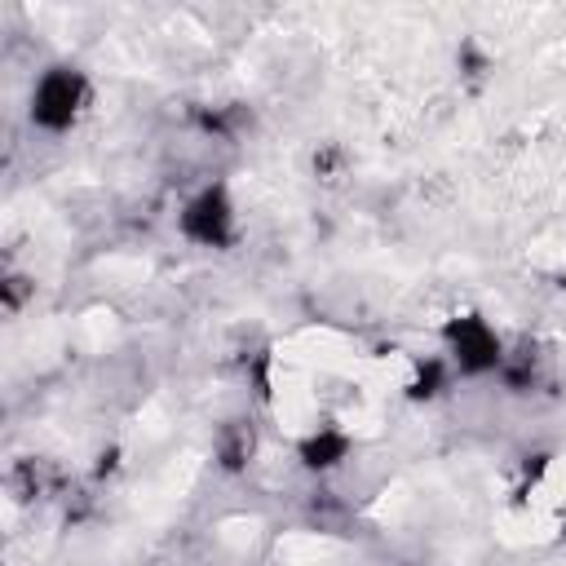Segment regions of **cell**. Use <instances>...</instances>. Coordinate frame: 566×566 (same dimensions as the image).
I'll return each instance as SVG.
<instances>
[{
  "mask_svg": "<svg viewBox=\"0 0 566 566\" xmlns=\"http://www.w3.org/2000/svg\"><path fill=\"white\" fill-rule=\"evenodd\" d=\"M80 102H84V80L71 66H53L40 75V84L31 93V115L44 128H66L75 119Z\"/></svg>",
  "mask_w": 566,
  "mask_h": 566,
  "instance_id": "cell-1",
  "label": "cell"
},
{
  "mask_svg": "<svg viewBox=\"0 0 566 566\" xmlns=\"http://www.w3.org/2000/svg\"><path fill=\"white\" fill-rule=\"evenodd\" d=\"M451 345H455V358H460V367H469V371H482V367H495V358H500V340L478 323V318H464V323H455L451 327Z\"/></svg>",
  "mask_w": 566,
  "mask_h": 566,
  "instance_id": "cell-3",
  "label": "cell"
},
{
  "mask_svg": "<svg viewBox=\"0 0 566 566\" xmlns=\"http://www.w3.org/2000/svg\"><path fill=\"white\" fill-rule=\"evenodd\" d=\"M181 226L190 239L199 243H221L230 234V203L221 190H203L186 212H181Z\"/></svg>",
  "mask_w": 566,
  "mask_h": 566,
  "instance_id": "cell-2",
  "label": "cell"
}]
</instances>
